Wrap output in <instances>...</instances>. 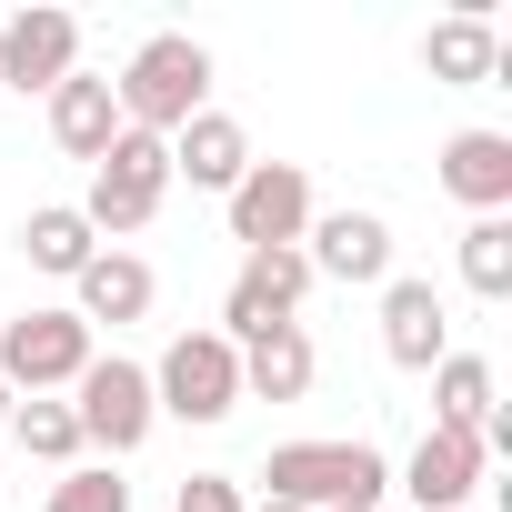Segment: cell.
I'll list each match as a JSON object with an SVG mask.
<instances>
[{"instance_id": "cell-1", "label": "cell", "mask_w": 512, "mask_h": 512, "mask_svg": "<svg viewBox=\"0 0 512 512\" xmlns=\"http://www.w3.org/2000/svg\"><path fill=\"white\" fill-rule=\"evenodd\" d=\"M111 101H121V131L171 141L191 111H211V51H201L191 31H151V41L131 51V71L111 81Z\"/></svg>"}, {"instance_id": "cell-2", "label": "cell", "mask_w": 512, "mask_h": 512, "mask_svg": "<svg viewBox=\"0 0 512 512\" xmlns=\"http://www.w3.org/2000/svg\"><path fill=\"white\" fill-rule=\"evenodd\" d=\"M262 502H292V512H382L392 492V462L372 442H282L262 462Z\"/></svg>"}, {"instance_id": "cell-3", "label": "cell", "mask_w": 512, "mask_h": 512, "mask_svg": "<svg viewBox=\"0 0 512 512\" xmlns=\"http://www.w3.org/2000/svg\"><path fill=\"white\" fill-rule=\"evenodd\" d=\"M161 191H171V141L121 131V141L91 161V201H81V221H91L101 241H121V231H141V221L161 211Z\"/></svg>"}, {"instance_id": "cell-4", "label": "cell", "mask_w": 512, "mask_h": 512, "mask_svg": "<svg viewBox=\"0 0 512 512\" xmlns=\"http://www.w3.org/2000/svg\"><path fill=\"white\" fill-rule=\"evenodd\" d=\"M151 402L171 422H231L241 412V352L221 332H181L161 362H151Z\"/></svg>"}, {"instance_id": "cell-5", "label": "cell", "mask_w": 512, "mask_h": 512, "mask_svg": "<svg viewBox=\"0 0 512 512\" xmlns=\"http://www.w3.org/2000/svg\"><path fill=\"white\" fill-rule=\"evenodd\" d=\"M71 422H81V452H91V442H101V452H141V442H151V422H161L151 372H141V362H121V352H111V362L91 352V372L71 382Z\"/></svg>"}, {"instance_id": "cell-6", "label": "cell", "mask_w": 512, "mask_h": 512, "mask_svg": "<svg viewBox=\"0 0 512 512\" xmlns=\"http://www.w3.org/2000/svg\"><path fill=\"white\" fill-rule=\"evenodd\" d=\"M91 372V322H71V312H21V322H0V382H11L21 402L41 392H71Z\"/></svg>"}, {"instance_id": "cell-7", "label": "cell", "mask_w": 512, "mask_h": 512, "mask_svg": "<svg viewBox=\"0 0 512 512\" xmlns=\"http://www.w3.org/2000/svg\"><path fill=\"white\" fill-rule=\"evenodd\" d=\"M221 201H231V241L241 251H292L312 231V171L302 161H251Z\"/></svg>"}, {"instance_id": "cell-8", "label": "cell", "mask_w": 512, "mask_h": 512, "mask_svg": "<svg viewBox=\"0 0 512 512\" xmlns=\"http://www.w3.org/2000/svg\"><path fill=\"white\" fill-rule=\"evenodd\" d=\"M302 302H312V262H302V241H292V251H241V282H231V302H221V342H231V352H241V342H262V332H282Z\"/></svg>"}, {"instance_id": "cell-9", "label": "cell", "mask_w": 512, "mask_h": 512, "mask_svg": "<svg viewBox=\"0 0 512 512\" xmlns=\"http://www.w3.org/2000/svg\"><path fill=\"white\" fill-rule=\"evenodd\" d=\"M71 71H81V21L71 11H11L0 21V91H21V101L41 91L51 101Z\"/></svg>"}, {"instance_id": "cell-10", "label": "cell", "mask_w": 512, "mask_h": 512, "mask_svg": "<svg viewBox=\"0 0 512 512\" xmlns=\"http://www.w3.org/2000/svg\"><path fill=\"white\" fill-rule=\"evenodd\" d=\"M302 262H312V282H392V221L382 211H312V231H302Z\"/></svg>"}, {"instance_id": "cell-11", "label": "cell", "mask_w": 512, "mask_h": 512, "mask_svg": "<svg viewBox=\"0 0 512 512\" xmlns=\"http://www.w3.org/2000/svg\"><path fill=\"white\" fill-rule=\"evenodd\" d=\"M442 191L472 221H502L512 211V131H452L442 141Z\"/></svg>"}, {"instance_id": "cell-12", "label": "cell", "mask_w": 512, "mask_h": 512, "mask_svg": "<svg viewBox=\"0 0 512 512\" xmlns=\"http://www.w3.org/2000/svg\"><path fill=\"white\" fill-rule=\"evenodd\" d=\"M251 171V131L231 121V111H191L181 131H171V181H191V191H231Z\"/></svg>"}, {"instance_id": "cell-13", "label": "cell", "mask_w": 512, "mask_h": 512, "mask_svg": "<svg viewBox=\"0 0 512 512\" xmlns=\"http://www.w3.org/2000/svg\"><path fill=\"white\" fill-rule=\"evenodd\" d=\"M382 352H392L402 372H432V362L452 352V312H442L432 282H382Z\"/></svg>"}, {"instance_id": "cell-14", "label": "cell", "mask_w": 512, "mask_h": 512, "mask_svg": "<svg viewBox=\"0 0 512 512\" xmlns=\"http://www.w3.org/2000/svg\"><path fill=\"white\" fill-rule=\"evenodd\" d=\"M402 492H412L422 512H462V502L482 492V442H472V432H422L412 462H402Z\"/></svg>"}, {"instance_id": "cell-15", "label": "cell", "mask_w": 512, "mask_h": 512, "mask_svg": "<svg viewBox=\"0 0 512 512\" xmlns=\"http://www.w3.org/2000/svg\"><path fill=\"white\" fill-rule=\"evenodd\" d=\"M71 292H81V302H71V322H111V332H121V322H141V312H151V292H161V282H151L141 251H91Z\"/></svg>"}, {"instance_id": "cell-16", "label": "cell", "mask_w": 512, "mask_h": 512, "mask_svg": "<svg viewBox=\"0 0 512 512\" xmlns=\"http://www.w3.org/2000/svg\"><path fill=\"white\" fill-rule=\"evenodd\" d=\"M312 372H322V352H312L302 322H282V332H262V342H241V402H302Z\"/></svg>"}, {"instance_id": "cell-17", "label": "cell", "mask_w": 512, "mask_h": 512, "mask_svg": "<svg viewBox=\"0 0 512 512\" xmlns=\"http://www.w3.org/2000/svg\"><path fill=\"white\" fill-rule=\"evenodd\" d=\"M51 141H61L71 161H101V151L121 141V101H111L101 71H71V81L51 91Z\"/></svg>"}, {"instance_id": "cell-18", "label": "cell", "mask_w": 512, "mask_h": 512, "mask_svg": "<svg viewBox=\"0 0 512 512\" xmlns=\"http://www.w3.org/2000/svg\"><path fill=\"white\" fill-rule=\"evenodd\" d=\"M492 412H502L492 362H482V352H442V362H432V432H482Z\"/></svg>"}, {"instance_id": "cell-19", "label": "cell", "mask_w": 512, "mask_h": 512, "mask_svg": "<svg viewBox=\"0 0 512 512\" xmlns=\"http://www.w3.org/2000/svg\"><path fill=\"white\" fill-rule=\"evenodd\" d=\"M21 251H31V272H51V282H81V262L101 251V231L81 221V201H41V211L21 221Z\"/></svg>"}, {"instance_id": "cell-20", "label": "cell", "mask_w": 512, "mask_h": 512, "mask_svg": "<svg viewBox=\"0 0 512 512\" xmlns=\"http://www.w3.org/2000/svg\"><path fill=\"white\" fill-rule=\"evenodd\" d=\"M492 61H502V31L482 11H452V21L422 31V71L432 81H492Z\"/></svg>"}, {"instance_id": "cell-21", "label": "cell", "mask_w": 512, "mask_h": 512, "mask_svg": "<svg viewBox=\"0 0 512 512\" xmlns=\"http://www.w3.org/2000/svg\"><path fill=\"white\" fill-rule=\"evenodd\" d=\"M11 442H21L31 462H61V472L81 462V422H71V402H41V392L11 412Z\"/></svg>"}, {"instance_id": "cell-22", "label": "cell", "mask_w": 512, "mask_h": 512, "mask_svg": "<svg viewBox=\"0 0 512 512\" xmlns=\"http://www.w3.org/2000/svg\"><path fill=\"white\" fill-rule=\"evenodd\" d=\"M462 282H472L482 302L512 292V221H472V231H462Z\"/></svg>"}, {"instance_id": "cell-23", "label": "cell", "mask_w": 512, "mask_h": 512, "mask_svg": "<svg viewBox=\"0 0 512 512\" xmlns=\"http://www.w3.org/2000/svg\"><path fill=\"white\" fill-rule=\"evenodd\" d=\"M51 512H131V482L121 472H61L51 482Z\"/></svg>"}, {"instance_id": "cell-24", "label": "cell", "mask_w": 512, "mask_h": 512, "mask_svg": "<svg viewBox=\"0 0 512 512\" xmlns=\"http://www.w3.org/2000/svg\"><path fill=\"white\" fill-rule=\"evenodd\" d=\"M171 512H251V502H241V482H231V472H191Z\"/></svg>"}, {"instance_id": "cell-25", "label": "cell", "mask_w": 512, "mask_h": 512, "mask_svg": "<svg viewBox=\"0 0 512 512\" xmlns=\"http://www.w3.org/2000/svg\"><path fill=\"white\" fill-rule=\"evenodd\" d=\"M11 412H21V392H11V382H0V432H11Z\"/></svg>"}, {"instance_id": "cell-26", "label": "cell", "mask_w": 512, "mask_h": 512, "mask_svg": "<svg viewBox=\"0 0 512 512\" xmlns=\"http://www.w3.org/2000/svg\"><path fill=\"white\" fill-rule=\"evenodd\" d=\"M251 512H292V502H251Z\"/></svg>"}]
</instances>
